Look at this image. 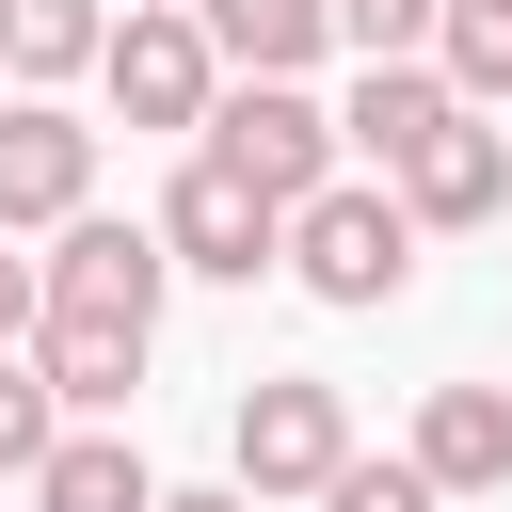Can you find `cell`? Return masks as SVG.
<instances>
[{
  "label": "cell",
  "instance_id": "cell-1",
  "mask_svg": "<svg viewBox=\"0 0 512 512\" xmlns=\"http://www.w3.org/2000/svg\"><path fill=\"white\" fill-rule=\"evenodd\" d=\"M272 272H304V304L368 320V304H400V272H416V208H400V192H368V176H320V192L288 208Z\"/></svg>",
  "mask_w": 512,
  "mask_h": 512
},
{
  "label": "cell",
  "instance_id": "cell-2",
  "mask_svg": "<svg viewBox=\"0 0 512 512\" xmlns=\"http://www.w3.org/2000/svg\"><path fill=\"white\" fill-rule=\"evenodd\" d=\"M336 448H352V400H336L320 368H256L240 416H224V480H240L256 512H304V496L336 480Z\"/></svg>",
  "mask_w": 512,
  "mask_h": 512
},
{
  "label": "cell",
  "instance_id": "cell-3",
  "mask_svg": "<svg viewBox=\"0 0 512 512\" xmlns=\"http://www.w3.org/2000/svg\"><path fill=\"white\" fill-rule=\"evenodd\" d=\"M160 288H176L160 224H112V208H64V224H48V256H32V320H112V336H160Z\"/></svg>",
  "mask_w": 512,
  "mask_h": 512
},
{
  "label": "cell",
  "instance_id": "cell-4",
  "mask_svg": "<svg viewBox=\"0 0 512 512\" xmlns=\"http://www.w3.org/2000/svg\"><path fill=\"white\" fill-rule=\"evenodd\" d=\"M192 128H208V160H224V176H256L272 208H304V192L336 176V112H320L304 80H224Z\"/></svg>",
  "mask_w": 512,
  "mask_h": 512
},
{
  "label": "cell",
  "instance_id": "cell-5",
  "mask_svg": "<svg viewBox=\"0 0 512 512\" xmlns=\"http://www.w3.org/2000/svg\"><path fill=\"white\" fill-rule=\"evenodd\" d=\"M96 80H112V112H128V128H192V112L224 96V64H208L192 0H128V16L96 32Z\"/></svg>",
  "mask_w": 512,
  "mask_h": 512
},
{
  "label": "cell",
  "instance_id": "cell-6",
  "mask_svg": "<svg viewBox=\"0 0 512 512\" xmlns=\"http://www.w3.org/2000/svg\"><path fill=\"white\" fill-rule=\"evenodd\" d=\"M144 224H160V256H176V272H208V288H256V272H272V240H288V208H272L256 176H224V160H192Z\"/></svg>",
  "mask_w": 512,
  "mask_h": 512
},
{
  "label": "cell",
  "instance_id": "cell-7",
  "mask_svg": "<svg viewBox=\"0 0 512 512\" xmlns=\"http://www.w3.org/2000/svg\"><path fill=\"white\" fill-rule=\"evenodd\" d=\"M64 208H96V128L64 96H0V240H48Z\"/></svg>",
  "mask_w": 512,
  "mask_h": 512
},
{
  "label": "cell",
  "instance_id": "cell-8",
  "mask_svg": "<svg viewBox=\"0 0 512 512\" xmlns=\"http://www.w3.org/2000/svg\"><path fill=\"white\" fill-rule=\"evenodd\" d=\"M384 192L416 208V240H432V224H496V208H512V144H496L480 112H448V128H432V144H416Z\"/></svg>",
  "mask_w": 512,
  "mask_h": 512
},
{
  "label": "cell",
  "instance_id": "cell-9",
  "mask_svg": "<svg viewBox=\"0 0 512 512\" xmlns=\"http://www.w3.org/2000/svg\"><path fill=\"white\" fill-rule=\"evenodd\" d=\"M400 464H416L432 496H496V480H512V384H432Z\"/></svg>",
  "mask_w": 512,
  "mask_h": 512
},
{
  "label": "cell",
  "instance_id": "cell-10",
  "mask_svg": "<svg viewBox=\"0 0 512 512\" xmlns=\"http://www.w3.org/2000/svg\"><path fill=\"white\" fill-rule=\"evenodd\" d=\"M448 112H464V96H448V64H432V48H400V64H368V80H352V112H336V144L400 176V160H416V144H432Z\"/></svg>",
  "mask_w": 512,
  "mask_h": 512
},
{
  "label": "cell",
  "instance_id": "cell-11",
  "mask_svg": "<svg viewBox=\"0 0 512 512\" xmlns=\"http://www.w3.org/2000/svg\"><path fill=\"white\" fill-rule=\"evenodd\" d=\"M192 32H208V64H224V80H304V64L336 48V16H320V0H192Z\"/></svg>",
  "mask_w": 512,
  "mask_h": 512
},
{
  "label": "cell",
  "instance_id": "cell-12",
  "mask_svg": "<svg viewBox=\"0 0 512 512\" xmlns=\"http://www.w3.org/2000/svg\"><path fill=\"white\" fill-rule=\"evenodd\" d=\"M160 480H144V448L128 432H96V416H64L48 432V464H32V512H144Z\"/></svg>",
  "mask_w": 512,
  "mask_h": 512
},
{
  "label": "cell",
  "instance_id": "cell-13",
  "mask_svg": "<svg viewBox=\"0 0 512 512\" xmlns=\"http://www.w3.org/2000/svg\"><path fill=\"white\" fill-rule=\"evenodd\" d=\"M32 368H48V400H64V416H128L144 336H112V320H32Z\"/></svg>",
  "mask_w": 512,
  "mask_h": 512
},
{
  "label": "cell",
  "instance_id": "cell-14",
  "mask_svg": "<svg viewBox=\"0 0 512 512\" xmlns=\"http://www.w3.org/2000/svg\"><path fill=\"white\" fill-rule=\"evenodd\" d=\"M96 32H112L96 0H0V64H16L32 96H48V80H80V64H96Z\"/></svg>",
  "mask_w": 512,
  "mask_h": 512
},
{
  "label": "cell",
  "instance_id": "cell-15",
  "mask_svg": "<svg viewBox=\"0 0 512 512\" xmlns=\"http://www.w3.org/2000/svg\"><path fill=\"white\" fill-rule=\"evenodd\" d=\"M432 64H448V96H512V0H448Z\"/></svg>",
  "mask_w": 512,
  "mask_h": 512
},
{
  "label": "cell",
  "instance_id": "cell-16",
  "mask_svg": "<svg viewBox=\"0 0 512 512\" xmlns=\"http://www.w3.org/2000/svg\"><path fill=\"white\" fill-rule=\"evenodd\" d=\"M48 432H64V400H48L32 336H16V352H0V480H32V464H48Z\"/></svg>",
  "mask_w": 512,
  "mask_h": 512
},
{
  "label": "cell",
  "instance_id": "cell-17",
  "mask_svg": "<svg viewBox=\"0 0 512 512\" xmlns=\"http://www.w3.org/2000/svg\"><path fill=\"white\" fill-rule=\"evenodd\" d=\"M304 512H448V496H432L416 464H368V448H336V480H320Z\"/></svg>",
  "mask_w": 512,
  "mask_h": 512
},
{
  "label": "cell",
  "instance_id": "cell-18",
  "mask_svg": "<svg viewBox=\"0 0 512 512\" xmlns=\"http://www.w3.org/2000/svg\"><path fill=\"white\" fill-rule=\"evenodd\" d=\"M320 16H336V48L400 64V48H432V16H448V0H320Z\"/></svg>",
  "mask_w": 512,
  "mask_h": 512
},
{
  "label": "cell",
  "instance_id": "cell-19",
  "mask_svg": "<svg viewBox=\"0 0 512 512\" xmlns=\"http://www.w3.org/2000/svg\"><path fill=\"white\" fill-rule=\"evenodd\" d=\"M32 336V256H0V352Z\"/></svg>",
  "mask_w": 512,
  "mask_h": 512
},
{
  "label": "cell",
  "instance_id": "cell-20",
  "mask_svg": "<svg viewBox=\"0 0 512 512\" xmlns=\"http://www.w3.org/2000/svg\"><path fill=\"white\" fill-rule=\"evenodd\" d=\"M144 512H256L240 480H192V496H144Z\"/></svg>",
  "mask_w": 512,
  "mask_h": 512
},
{
  "label": "cell",
  "instance_id": "cell-21",
  "mask_svg": "<svg viewBox=\"0 0 512 512\" xmlns=\"http://www.w3.org/2000/svg\"><path fill=\"white\" fill-rule=\"evenodd\" d=\"M496 144H512V128H496Z\"/></svg>",
  "mask_w": 512,
  "mask_h": 512
}]
</instances>
